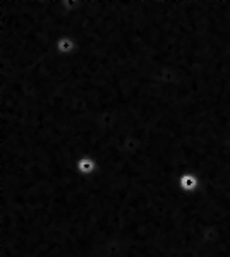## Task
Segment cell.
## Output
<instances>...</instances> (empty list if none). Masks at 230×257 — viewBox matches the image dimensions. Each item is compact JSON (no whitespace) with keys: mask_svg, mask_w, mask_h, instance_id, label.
I'll use <instances>...</instances> for the list:
<instances>
[{"mask_svg":"<svg viewBox=\"0 0 230 257\" xmlns=\"http://www.w3.org/2000/svg\"><path fill=\"white\" fill-rule=\"evenodd\" d=\"M199 185V180L194 173H182L179 177V187L184 192H194Z\"/></svg>","mask_w":230,"mask_h":257,"instance_id":"cell-1","label":"cell"},{"mask_svg":"<svg viewBox=\"0 0 230 257\" xmlns=\"http://www.w3.org/2000/svg\"><path fill=\"white\" fill-rule=\"evenodd\" d=\"M78 170L82 175H91V173H95V170H97V163L91 158H81L78 161Z\"/></svg>","mask_w":230,"mask_h":257,"instance_id":"cell-2","label":"cell"},{"mask_svg":"<svg viewBox=\"0 0 230 257\" xmlns=\"http://www.w3.org/2000/svg\"><path fill=\"white\" fill-rule=\"evenodd\" d=\"M76 43L72 38H60L59 41H57V50H59V53H62V55H67V53H72V50H74Z\"/></svg>","mask_w":230,"mask_h":257,"instance_id":"cell-3","label":"cell"}]
</instances>
